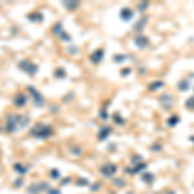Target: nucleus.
Instances as JSON below:
<instances>
[{
    "label": "nucleus",
    "instance_id": "1",
    "mask_svg": "<svg viewBox=\"0 0 194 194\" xmlns=\"http://www.w3.org/2000/svg\"><path fill=\"white\" fill-rule=\"evenodd\" d=\"M30 122V118L26 117V115H22V114H9L7 117V124H5V128L9 133H13L18 129H22L25 128L26 126L29 124Z\"/></svg>",
    "mask_w": 194,
    "mask_h": 194
},
{
    "label": "nucleus",
    "instance_id": "8",
    "mask_svg": "<svg viewBox=\"0 0 194 194\" xmlns=\"http://www.w3.org/2000/svg\"><path fill=\"white\" fill-rule=\"evenodd\" d=\"M13 167H14V171H16V172H18V174H21V175L26 174V172L29 171V168H30V167H25V166H22L21 163H16Z\"/></svg>",
    "mask_w": 194,
    "mask_h": 194
},
{
    "label": "nucleus",
    "instance_id": "4",
    "mask_svg": "<svg viewBox=\"0 0 194 194\" xmlns=\"http://www.w3.org/2000/svg\"><path fill=\"white\" fill-rule=\"evenodd\" d=\"M48 188V184L45 181H39V182H34L27 188V193L29 194H39L41 192H44Z\"/></svg>",
    "mask_w": 194,
    "mask_h": 194
},
{
    "label": "nucleus",
    "instance_id": "10",
    "mask_svg": "<svg viewBox=\"0 0 194 194\" xmlns=\"http://www.w3.org/2000/svg\"><path fill=\"white\" fill-rule=\"evenodd\" d=\"M51 174H52V176H53V179H57V171H56V170H53Z\"/></svg>",
    "mask_w": 194,
    "mask_h": 194
},
{
    "label": "nucleus",
    "instance_id": "5",
    "mask_svg": "<svg viewBox=\"0 0 194 194\" xmlns=\"http://www.w3.org/2000/svg\"><path fill=\"white\" fill-rule=\"evenodd\" d=\"M27 91H29V93L31 95L32 99H34L35 106H43V102H44V100H43L41 95L38 92V91H36L34 87H27Z\"/></svg>",
    "mask_w": 194,
    "mask_h": 194
},
{
    "label": "nucleus",
    "instance_id": "3",
    "mask_svg": "<svg viewBox=\"0 0 194 194\" xmlns=\"http://www.w3.org/2000/svg\"><path fill=\"white\" fill-rule=\"evenodd\" d=\"M18 67H20L21 70H23L25 73L30 74V75H35V74H36V71H38V66H36V65L31 63V62L26 61V60L20 61V63H18Z\"/></svg>",
    "mask_w": 194,
    "mask_h": 194
},
{
    "label": "nucleus",
    "instance_id": "6",
    "mask_svg": "<svg viewBox=\"0 0 194 194\" xmlns=\"http://www.w3.org/2000/svg\"><path fill=\"white\" fill-rule=\"evenodd\" d=\"M26 101H27V97H26L23 93H17L13 97V104L17 107H23L26 105Z\"/></svg>",
    "mask_w": 194,
    "mask_h": 194
},
{
    "label": "nucleus",
    "instance_id": "9",
    "mask_svg": "<svg viewBox=\"0 0 194 194\" xmlns=\"http://www.w3.org/2000/svg\"><path fill=\"white\" fill-rule=\"evenodd\" d=\"M22 182H23V179H22V177H20V179H17L14 181V186H21V185H22Z\"/></svg>",
    "mask_w": 194,
    "mask_h": 194
},
{
    "label": "nucleus",
    "instance_id": "7",
    "mask_svg": "<svg viewBox=\"0 0 194 194\" xmlns=\"http://www.w3.org/2000/svg\"><path fill=\"white\" fill-rule=\"evenodd\" d=\"M26 18L32 21V22H39V21L43 20V14L39 13V12H36V13H32V14H27V16H26Z\"/></svg>",
    "mask_w": 194,
    "mask_h": 194
},
{
    "label": "nucleus",
    "instance_id": "2",
    "mask_svg": "<svg viewBox=\"0 0 194 194\" xmlns=\"http://www.w3.org/2000/svg\"><path fill=\"white\" fill-rule=\"evenodd\" d=\"M51 128L45 126V124H35L31 128V135L35 137H40V138H45L48 136H51Z\"/></svg>",
    "mask_w": 194,
    "mask_h": 194
}]
</instances>
